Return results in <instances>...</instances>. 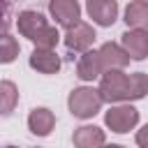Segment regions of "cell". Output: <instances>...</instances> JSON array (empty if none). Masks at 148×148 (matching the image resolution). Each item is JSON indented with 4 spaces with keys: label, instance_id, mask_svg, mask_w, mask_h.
I'll return each mask as SVG.
<instances>
[{
    "label": "cell",
    "instance_id": "cell-4",
    "mask_svg": "<svg viewBox=\"0 0 148 148\" xmlns=\"http://www.w3.org/2000/svg\"><path fill=\"white\" fill-rule=\"evenodd\" d=\"M104 123L111 127V132L125 134L130 132L136 123H139V111L132 104H120V106H111L104 116Z\"/></svg>",
    "mask_w": 148,
    "mask_h": 148
},
{
    "label": "cell",
    "instance_id": "cell-10",
    "mask_svg": "<svg viewBox=\"0 0 148 148\" xmlns=\"http://www.w3.org/2000/svg\"><path fill=\"white\" fill-rule=\"evenodd\" d=\"M99 58H102V65H104L106 72H109V69H123V67L130 62L127 51H125L123 46L113 44V42L102 44V49H99Z\"/></svg>",
    "mask_w": 148,
    "mask_h": 148
},
{
    "label": "cell",
    "instance_id": "cell-12",
    "mask_svg": "<svg viewBox=\"0 0 148 148\" xmlns=\"http://www.w3.org/2000/svg\"><path fill=\"white\" fill-rule=\"evenodd\" d=\"M72 141L76 148H99V146H104V130H99L95 125H81L74 130Z\"/></svg>",
    "mask_w": 148,
    "mask_h": 148
},
{
    "label": "cell",
    "instance_id": "cell-8",
    "mask_svg": "<svg viewBox=\"0 0 148 148\" xmlns=\"http://www.w3.org/2000/svg\"><path fill=\"white\" fill-rule=\"evenodd\" d=\"M123 49L132 60H143L148 56V32L143 30H127L123 32Z\"/></svg>",
    "mask_w": 148,
    "mask_h": 148
},
{
    "label": "cell",
    "instance_id": "cell-16",
    "mask_svg": "<svg viewBox=\"0 0 148 148\" xmlns=\"http://www.w3.org/2000/svg\"><path fill=\"white\" fill-rule=\"evenodd\" d=\"M0 99H2V113H12L14 111V104L18 102V92H16V86L12 81H2L0 83Z\"/></svg>",
    "mask_w": 148,
    "mask_h": 148
},
{
    "label": "cell",
    "instance_id": "cell-13",
    "mask_svg": "<svg viewBox=\"0 0 148 148\" xmlns=\"http://www.w3.org/2000/svg\"><path fill=\"white\" fill-rule=\"evenodd\" d=\"M125 23L130 30H143L148 32V5L146 0H134L125 9Z\"/></svg>",
    "mask_w": 148,
    "mask_h": 148
},
{
    "label": "cell",
    "instance_id": "cell-3",
    "mask_svg": "<svg viewBox=\"0 0 148 148\" xmlns=\"http://www.w3.org/2000/svg\"><path fill=\"white\" fill-rule=\"evenodd\" d=\"M127 88H130V76L120 69H109L102 76L97 90L104 102H120V99H127Z\"/></svg>",
    "mask_w": 148,
    "mask_h": 148
},
{
    "label": "cell",
    "instance_id": "cell-7",
    "mask_svg": "<svg viewBox=\"0 0 148 148\" xmlns=\"http://www.w3.org/2000/svg\"><path fill=\"white\" fill-rule=\"evenodd\" d=\"M95 42V30L88 23H76L74 28H69L65 32V46L69 51H88L90 44Z\"/></svg>",
    "mask_w": 148,
    "mask_h": 148
},
{
    "label": "cell",
    "instance_id": "cell-21",
    "mask_svg": "<svg viewBox=\"0 0 148 148\" xmlns=\"http://www.w3.org/2000/svg\"><path fill=\"white\" fill-rule=\"evenodd\" d=\"M146 5H148V0H146Z\"/></svg>",
    "mask_w": 148,
    "mask_h": 148
},
{
    "label": "cell",
    "instance_id": "cell-20",
    "mask_svg": "<svg viewBox=\"0 0 148 148\" xmlns=\"http://www.w3.org/2000/svg\"><path fill=\"white\" fill-rule=\"evenodd\" d=\"M7 148H14V146H7Z\"/></svg>",
    "mask_w": 148,
    "mask_h": 148
},
{
    "label": "cell",
    "instance_id": "cell-5",
    "mask_svg": "<svg viewBox=\"0 0 148 148\" xmlns=\"http://www.w3.org/2000/svg\"><path fill=\"white\" fill-rule=\"evenodd\" d=\"M49 12L56 18V23H60L62 28H74L76 23H81V7L76 0H51L49 2Z\"/></svg>",
    "mask_w": 148,
    "mask_h": 148
},
{
    "label": "cell",
    "instance_id": "cell-15",
    "mask_svg": "<svg viewBox=\"0 0 148 148\" xmlns=\"http://www.w3.org/2000/svg\"><path fill=\"white\" fill-rule=\"evenodd\" d=\"M148 92V74L134 72L130 74V88H127V99H141Z\"/></svg>",
    "mask_w": 148,
    "mask_h": 148
},
{
    "label": "cell",
    "instance_id": "cell-18",
    "mask_svg": "<svg viewBox=\"0 0 148 148\" xmlns=\"http://www.w3.org/2000/svg\"><path fill=\"white\" fill-rule=\"evenodd\" d=\"M136 143L141 148H148V125H143L139 132H136Z\"/></svg>",
    "mask_w": 148,
    "mask_h": 148
},
{
    "label": "cell",
    "instance_id": "cell-9",
    "mask_svg": "<svg viewBox=\"0 0 148 148\" xmlns=\"http://www.w3.org/2000/svg\"><path fill=\"white\" fill-rule=\"evenodd\" d=\"M30 67L42 74H56L60 69V58L53 49H35L30 53Z\"/></svg>",
    "mask_w": 148,
    "mask_h": 148
},
{
    "label": "cell",
    "instance_id": "cell-1",
    "mask_svg": "<svg viewBox=\"0 0 148 148\" xmlns=\"http://www.w3.org/2000/svg\"><path fill=\"white\" fill-rule=\"evenodd\" d=\"M16 25H18V32L23 37H28L30 42L37 44V49H53L60 39L58 30L51 28L46 23V18L39 12H32V9L21 12L18 18H16Z\"/></svg>",
    "mask_w": 148,
    "mask_h": 148
},
{
    "label": "cell",
    "instance_id": "cell-6",
    "mask_svg": "<svg viewBox=\"0 0 148 148\" xmlns=\"http://www.w3.org/2000/svg\"><path fill=\"white\" fill-rule=\"evenodd\" d=\"M86 9L90 14V18L97 25H113L118 18V2L116 0H88Z\"/></svg>",
    "mask_w": 148,
    "mask_h": 148
},
{
    "label": "cell",
    "instance_id": "cell-11",
    "mask_svg": "<svg viewBox=\"0 0 148 148\" xmlns=\"http://www.w3.org/2000/svg\"><path fill=\"white\" fill-rule=\"evenodd\" d=\"M104 72V65H102V58H99V51H86L76 65V76L83 79V81H92L97 79L99 74Z\"/></svg>",
    "mask_w": 148,
    "mask_h": 148
},
{
    "label": "cell",
    "instance_id": "cell-19",
    "mask_svg": "<svg viewBox=\"0 0 148 148\" xmlns=\"http://www.w3.org/2000/svg\"><path fill=\"white\" fill-rule=\"evenodd\" d=\"M99 148H123V146H116V143H111V146H99Z\"/></svg>",
    "mask_w": 148,
    "mask_h": 148
},
{
    "label": "cell",
    "instance_id": "cell-2",
    "mask_svg": "<svg viewBox=\"0 0 148 148\" xmlns=\"http://www.w3.org/2000/svg\"><path fill=\"white\" fill-rule=\"evenodd\" d=\"M102 95L99 90L95 88H88V86H81V88H74L69 92V99H67V106L72 111V116L76 118H92L99 106H102Z\"/></svg>",
    "mask_w": 148,
    "mask_h": 148
},
{
    "label": "cell",
    "instance_id": "cell-14",
    "mask_svg": "<svg viewBox=\"0 0 148 148\" xmlns=\"http://www.w3.org/2000/svg\"><path fill=\"white\" fill-rule=\"evenodd\" d=\"M53 125H56V116H53L49 109H32L30 116H28V127H30V132L37 134V136L51 134Z\"/></svg>",
    "mask_w": 148,
    "mask_h": 148
},
{
    "label": "cell",
    "instance_id": "cell-17",
    "mask_svg": "<svg viewBox=\"0 0 148 148\" xmlns=\"http://www.w3.org/2000/svg\"><path fill=\"white\" fill-rule=\"evenodd\" d=\"M18 56V42L12 37V35H2V51H0V60L2 62H12L14 58Z\"/></svg>",
    "mask_w": 148,
    "mask_h": 148
}]
</instances>
